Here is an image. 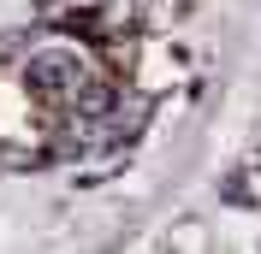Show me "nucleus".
I'll use <instances>...</instances> for the list:
<instances>
[{
    "instance_id": "nucleus-1",
    "label": "nucleus",
    "mask_w": 261,
    "mask_h": 254,
    "mask_svg": "<svg viewBox=\"0 0 261 254\" xmlns=\"http://www.w3.org/2000/svg\"><path fill=\"white\" fill-rule=\"evenodd\" d=\"M89 71H95V65L77 59L71 48H42V53H30V65H24L30 95H36V101H48V107H60V112L77 101V89L89 83Z\"/></svg>"
}]
</instances>
